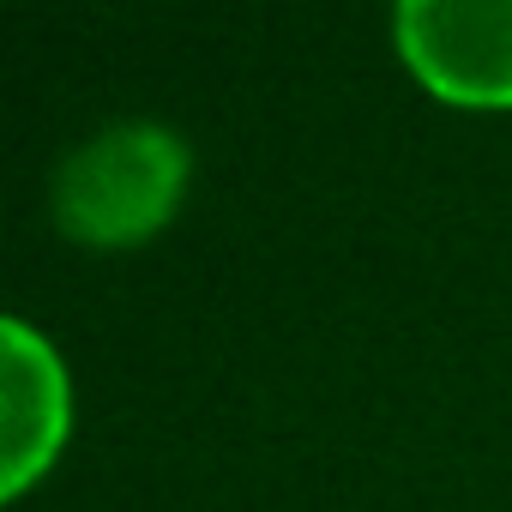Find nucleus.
I'll use <instances>...</instances> for the list:
<instances>
[{
	"instance_id": "obj_1",
	"label": "nucleus",
	"mask_w": 512,
	"mask_h": 512,
	"mask_svg": "<svg viewBox=\"0 0 512 512\" xmlns=\"http://www.w3.org/2000/svg\"><path fill=\"white\" fill-rule=\"evenodd\" d=\"M187 187V145L157 121H121L85 139L55 175V223L79 247H139Z\"/></svg>"
},
{
	"instance_id": "obj_2",
	"label": "nucleus",
	"mask_w": 512,
	"mask_h": 512,
	"mask_svg": "<svg viewBox=\"0 0 512 512\" xmlns=\"http://www.w3.org/2000/svg\"><path fill=\"white\" fill-rule=\"evenodd\" d=\"M398 49L410 73L458 109H512V7L404 0Z\"/></svg>"
},
{
	"instance_id": "obj_3",
	"label": "nucleus",
	"mask_w": 512,
	"mask_h": 512,
	"mask_svg": "<svg viewBox=\"0 0 512 512\" xmlns=\"http://www.w3.org/2000/svg\"><path fill=\"white\" fill-rule=\"evenodd\" d=\"M0 446H7V470H0V494L19 500L61 452L67 422H73V392H67V368L49 350V338H37L25 320L0 326Z\"/></svg>"
}]
</instances>
